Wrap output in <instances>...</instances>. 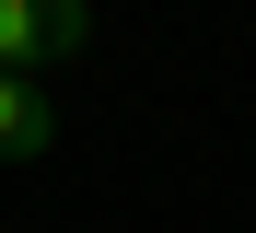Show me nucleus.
Segmentation results:
<instances>
[{
    "label": "nucleus",
    "instance_id": "f03ea898",
    "mask_svg": "<svg viewBox=\"0 0 256 233\" xmlns=\"http://www.w3.org/2000/svg\"><path fill=\"white\" fill-rule=\"evenodd\" d=\"M58 140V105L35 93V70H0V163H35Z\"/></svg>",
    "mask_w": 256,
    "mask_h": 233
},
{
    "label": "nucleus",
    "instance_id": "f257e3e1",
    "mask_svg": "<svg viewBox=\"0 0 256 233\" xmlns=\"http://www.w3.org/2000/svg\"><path fill=\"white\" fill-rule=\"evenodd\" d=\"M82 35H94L82 0H0V70H47V59H70Z\"/></svg>",
    "mask_w": 256,
    "mask_h": 233
}]
</instances>
